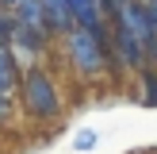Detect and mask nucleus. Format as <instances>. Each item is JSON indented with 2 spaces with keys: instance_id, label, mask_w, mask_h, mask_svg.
<instances>
[{
  "instance_id": "3",
  "label": "nucleus",
  "mask_w": 157,
  "mask_h": 154,
  "mask_svg": "<svg viewBox=\"0 0 157 154\" xmlns=\"http://www.w3.org/2000/svg\"><path fill=\"white\" fill-rule=\"evenodd\" d=\"M65 8H69L81 23H96V15H100V12H96V0H65Z\"/></svg>"
},
{
  "instance_id": "5",
  "label": "nucleus",
  "mask_w": 157,
  "mask_h": 154,
  "mask_svg": "<svg viewBox=\"0 0 157 154\" xmlns=\"http://www.w3.org/2000/svg\"><path fill=\"white\" fill-rule=\"evenodd\" d=\"M73 146H77V150H88V146H96V131H81V135L73 139Z\"/></svg>"
},
{
  "instance_id": "2",
  "label": "nucleus",
  "mask_w": 157,
  "mask_h": 154,
  "mask_svg": "<svg viewBox=\"0 0 157 154\" xmlns=\"http://www.w3.org/2000/svg\"><path fill=\"white\" fill-rule=\"evenodd\" d=\"M73 50L77 54H81V62H84V69H96V46H92L88 43V35H84V31H81V35H73Z\"/></svg>"
},
{
  "instance_id": "1",
  "label": "nucleus",
  "mask_w": 157,
  "mask_h": 154,
  "mask_svg": "<svg viewBox=\"0 0 157 154\" xmlns=\"http://www.w3.org/2000/svg\"><path fill=\"white\" fill-rule=\"evenodd\" d=\"M31 104L38 112H54V92H50V85L42 77H31Z\"/></svg>"
},
{
  "instance_id": "4",
  "label": "nucleus",
  "mask_w": 157,
  "mask_h": 154,
  "mask_svg": "<svg viewBox=\"0 0 157 154\" xmlns=\"http://www.w3.org/2000/svg\"><path fill=\"white\" fill-rule=\"evenodd\" d=\"M8 85H12V66H8V54H4V46H0V96L8 92Z\"/></svg>"
}]
</instances>
